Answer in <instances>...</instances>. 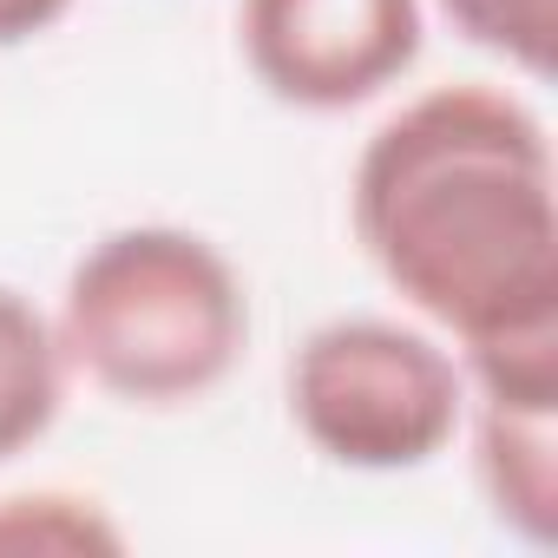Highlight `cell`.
Segmentation results:
<instances>
[{
  "mask_svg": "<svg viewBox=\"0 0 558 558\" xmlns=\"http://www.w3.org/2000/svg\"><path fill=\"white\" fill-rule=\"evenodd\" d=\"M349 223L381 283L460 342L466 395L558 408V171L519 93L460 80L388 112Z\"/></svg>",
  "mask_w": 558,
  "mask_h": 558,
  "instance_id": "cell-1",
  "label": "cell"
},
{
  "mask_svg": "<svg viewBox=\"0 0 558 558\" xmlns=\"http://www.w3.org/2000/svg\"><path fill=\"white\" fill-rule=\"evenodd\" d=\"M53 336L66 368L125 408H184L230 381L250 349V290L236 263L178 223L99 236L60 290Z\"/></svg>",
  "mask_w": 558,
  "mask_h": 558,
  "instance_id": "cell-2",
  "label": "cell"
},
{
  "mask_svg": "<svg viewBox=\"0 0 558 558\" xmlns=\"http://www.w3.org/2000/svg\"><path fill=\"white\" fill-rule=\"evenodd\" d=\"M296 434L349 473H414L440 460L466 421L460 362L388 316H336L290 355Z\"/></svg>",
  "mask_w": 558,
  "mask_h": 558,
  "instance_id": "cell-3",
  "label": "cell"
},
{
  "mask_svg": "<svg viewBox=\"0 0 558 558\" xmlns=\"http://www.w3.org/2000/svg\"><path fill=\"white\" fill-rule=\"evenodd\" d=\"M236 47L296 112H355L421 60V0H243Z\"/></svg>",
  "mask_w": 558,
  "mask_h": 558,
  "instance_id": "cell-4",
  "label": "cell"
},
{
  "mask_svg": "<svg viewBox=\"0 0 558 558\" xmlns=\"http://www.w3.org/2000/svg\"><path fill=\"white\" fill-rule=\"evenodd\" d=\"M473 473L506 532L525 545L558 538V408H473Z\"/></svg>",
  "mask_w": 558,
  "mask_h": 558,
  "instance_id": "cell-5",
  "label": "cell"
},
{
  "mask_svg": "<svg viewBox=\"0 0 558 558\" xmlns=\"http://www.w3.org/2000/svg\"><path fill=\"white\" fill-rule=\"evenodd\" d=\"M66 349L53 336V316L34 310L14 283H0V460L47 440V427L66 408Z\"/></svg>",
  "mask_w": 558,
  "mask_h": 558,
  "instance_id": "cell-6",
  "label": "cell"
},
{
  "mask_svg": "<svg viewBox=\"0 0 558 558\" xmlns=\"http://www.w3.org/2000/svg\"><path fill=\"white\" fill-rule=\"evenodd\" d=\"M440 14L466 47L519 66L525 80H551V66H558V0H440Z\"/></svg>",
  "mask_w": 558,
  "mask_h": 558,
  "instance_id": "cell-7",
  "label": "cell"
},
{
  "mask_svg": "<svg viewBox=\"0 0 558 558\" xmlns=\"http://www.w3.org/2000/svg\"><path fill=\"white\" fill-rule=\"evenodd\" d=\"M125 532L86 493H8L0 499V551H119Z\"/></svg>",
  "mask_w": 558,
  "mask_h": 558,
  "instance_id": "cell-8",
  "label": "cell"
},
{
  "mask_svg": "<svg viewBox=\"0 0 558 558\" xmlns=\"http://www.w3.org/2000/svg\"><path fill=\"white\" fill-rule=\"evenodd\" d=\"M80 0H0V47H27L40 34H53Z\"/></svg>",
  "mask_w": 558,
  "mask_h": 558,
  "instance_id": "cell-9",
  "label": "cell"
}]
</instances>
